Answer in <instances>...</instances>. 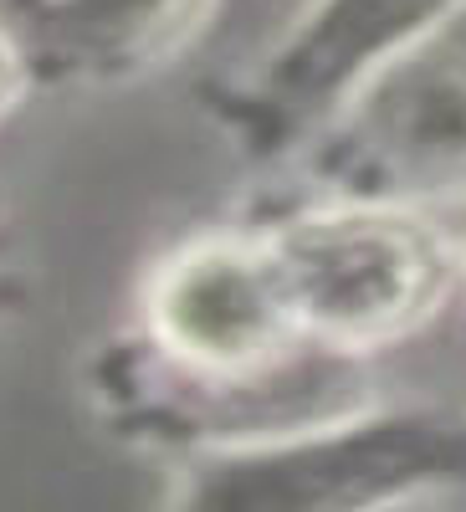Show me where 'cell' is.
Segmentation results:
<instances>
[{
  "instance_id": "cell-7",
  "label": "cell",
  "mask_w": 466,
  "mask_h": 512,
  "mask_svg": "<svg viewBox=\"0 0 466 512\" xmlns=\"http://www.w3.org/2000/svg\"><path fill=\"white\" fill-rule=\"evenodd\" d=\"M436 226L446 231L451 241V256H456V272H466V195H451L436 205Z\"/></svg>"
},
{
  "instance_id": "cell-2",
  "label": "cell",
  "mask_w": 466,
  "mask_h": 512,
  "mask_svg": "<svg viewBox=\"0 0 466 512\" xmlns=\"http://www.w3.org/2000/svg\"><path fill=\"white\" fill-rule=\"evenodd\" d=\"M139 333L185 374L246 379L308 338L262 231H200L139 282Z\"/></svg>"
},
{
  "instance_id": "cell-6",
  "label": "cell",
  "mask_w": 466,
  "mask_h": 512,
  "mask_svg": "<svg viewBox=\"0 0 466 512\" xmlns=\"http://www.w3.org/2000/svg\"><path fill=\"white\" fill-rule=\"evenodd\" d=\"M36 93V82H31V67H26V57H21V47L11 41V31H6V21H0V123H6L26 98Z\"/></svg>"
},
{
  "instance_id": "cell-1",
  "label": "cell",
  "mask_w": 466,
  "mask_h": 512,
  "mask_svg": "<svg viewBox=\"0 0 466 512\" xmlns=\"http://www.w3.org/2000/svg\"><path fill=\"white\" fill-rule=\"evenodd\" d=\"M303 338L333 354H364L420 328L456 277V256L436 216L338 200L262 226Z\"/></svg>"
},
{
  "instance_id": "cell-8",
  "label": "cell",
  "mask_w": 466,
  "mask_h": 512,
  "mask_svg": "<svg viewBox=\"0 0 466 512\" xmlns=\"http://www.w3.org/2000/svg\"><path fill=\"white\" fill-rule=\"evenodd\" d=\"M16 313V282L6 277V272H0V323H6Z\"/></svg>"
},
{
  "instance_id": "cell-4",
  "label": "cell",
  "mask_w": 466,
  "mask_h": 512,
  "mask_svg": "<svg viewBox=\"0 0 466 512\" xmlns=\"http://www.w3.org/2000/svg\"><path fill=\"white\" fill-rule=\"evenodd\" d=\"M354 159L385 190L466 195V52L420 41L354 93Z\"/></svg>"
},
{
  "instance_id": "cell-5",
  "label": "cell",
  "mask_w": 466,
  "mask_h": 512,
  "mask_svg": "<svg viewBox=\"0 0 466 512\" xmlns=\"http://www.w3.org/2000/svg\"><path fill=\"white\" fill-rule=\"evenodd\" d=\"M461 0H313L246 88L251 113H318L415 52Z\"/></svg>"
},
{
  "instance_id": "cell-3",
  "label": "cell",
  "mask_w": 466,
  "mask_h": 512,
  "mask_svg": "<svg viewBox=\"0 0 466 512\" xmlns=\"http://www.w3.org/2000/svg\"><path fill=\"white\" fill-rule=\"evenodd\" d=\"M221 0H0L41 93H113L180 62Z\"/></svg>"
}]
</instances>
